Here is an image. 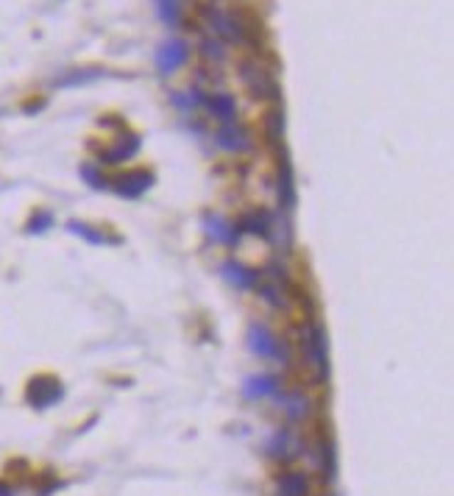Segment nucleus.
Here are the masks:
<instances>
[{
    "label": "nucleus",
    "instance_id": "nucleus-1",
    "mask_svg": "<svg viewBox=\"0 0 454 496\" xmlns=\"http://www.w3.org/2000/svg\"><path fill=\"white\" fill-rule=\"evenodd\" d=\"M301 352L304 360L310 365V374L318 385H324L329 379V337L321 321H310L301 329Z\"/></svg>",
    "mask_w": 454,
    "mask_h": 496
},
{
    "label": "nucleus",
    "instance_id": "nucleus-2",
    "mask_svg": "<svg viewBox=\"0 0 454 496\" xmlns=\"http://www.w3.org/2000/svg\"><path fill=\"white\" fill-rule=\"evenodd\" d=\"M246 343L251 349V354L257 357H265V360H273V363L287 365L290 363V352L285 346V340H279L270 327L265 324H251L248 332H246Z\"/></svg>",
    "mask_w": 454,
    "mask_h": 496
},
{
    "label": "nucleus",
    "instance_id": "nucleus-3",
    "mask_svg": "<svg viewBox=\"0 0 454 496\" xmlns=\"http://www.w3.org/2000/svg\"><path fill=\"white\" fill-rule=\"evenodd\" d=\"M265 455L270 460H276V463H290V460L304 455V440L292 430H287V427H279V430H273L268 435Z\"/></svg>",
    "mask_w": 454,
    "mask_h": 496
},
{
    "label": "nucleus",
    "instance_id": "nucleus-4",
    "mask_svg": "<svg viewBox=\"0 0 454 496\" xmlns=\"http://www.w3.org/2000/svg\"><path fill=\"white\" fill-rule=\"evenodd\" d=\"M62 396H65V385H62V379H56L51 374L33 376L31 382H28V388H26V401L31 407H36V410L53 407L56 401H62Z\"/></svg>",
    "mask_w": 454,
    "mask_h": 496
},
{
    "label": "nucleus",
    "instance_id": "nucleus-5",
    "mask_svg": "<svg viewBox=\"0 0 454 496\" xmlns=\"http://www.w3.org/2000/svg\"><path fill=\"white\" fill-rule=\"evenodd\" d=\"M240 78H243V84L248 87L251 95H257V98H279V84H276V78H273L257 59L240 62Z\"/></svg>",
    "mask_w": 454,
    "mask_h": 496
},
{
    "label": "nucleus",
    "instance_id": "nucleus-6",
    "mask_svg": "<svg viewBox=\"0 0 454 496\" xmlns=\"http://www.w3.org/2000/svg\"><path fill=\"white\" fill-rule=\"evenodd\" d=\"M206 17H209V26L212 31L218 33L221 39L226 42H243L246 39V26L240 23V17L234 11H223V9H206Z\"/></svg>",
    "mask_w": 454,
    "mask_h": 496
},
{
    "label": "nucleus",
    "instance_id": "nucleus-7",
    "mask_svg": "<svg viewBox=\"0 0 454 496\" xmlns=\"http://www.w3.org/2000/svg\"><path fill=\"white\" fill-rule=\"evenodd\" d=\"M139 148H142V139L137 134H120L109 148L100 151V165H123L139 154Z\"/></svg>",
    "mask_w": 454,
    "mask_h": 496
},
{
    "label": "nucleus",
    "instance_id": "nucleus-8",
    "mask_svg": "<svg viewBox=\"0 0 454 496\" xmlns=\"http://www.w3.org/2000/svg\"><path fill=\"white\" fill-rule=\"evenodd\" d=\"M151 187H154V173L145 170V167H137V170L123 173V176L117 179V184H115L117 196H123V199H139V196H145Z\"/></svg>",
    "mask_w": 454,
    "mask_h": 496
},
{
    "label": "nucleus",
    "instance_id": "nucleus-9",
    "mask_svg": "<svg viewBox=\"0 0 454 496\" xmlns=\"http://www.w3.org/2000/svg\"><path fill=\"white\" fill-rule=\"evenodd\" d=\"M187 59H190V45L184 39H170L157 51V67L164 75L176 73L181 65H187Z\"/></svg>",
    "mask_w": 454,
    "mask_h": 496
},
{
    "label": "nucleus",
    "instance_id": "nucleus-10",
    "mask_svg": "<svg viewBox=\"0 0 454 496\" xmlns=\"http://www.w3.org/2000/svg\"><path fill=\"white\" fill-rule=\"evenodd\" d=\"M215 142L228 154H248L254 148V137L237 123H223V129L215 134Z\"/></svg>",
    "mask_w": 454,
    "mask_h": 496
},
{
    "label": "nucleus",
    "instance_id": "nucleus-11",
    "mask_svg": "<svg viewBox=\"0 0 454 496\" xmlns=\"http://www.w3.org/2000/svg\"><path fill=\"white\" fill-rule=\"evenodd\" d=\"M204 232L209 234V240H215L221 246H237V240H240L237 226L228 218L218 215V212H206L204 215Z\"/></svg>",
    "mask_w": 454,
    "mask_h": 496
},
{
    "label": "nucleus",
    "instance_id": "nucleus-12",
    "mask_svg": "<svg viewBox=\"0 0 454 496\" xmlns=\"http://www.w3.org/2000/svg\"><path fill=\"white\" fill-rule=\"evenodd\" d=\"M221 276L237 290H257V285H260V273L246 268L243 263H237V260H226L221 265Z\"/></svg>",
    "mask_w": 454,
    "mask_h": 496
},
{
    "label": "nucleus",
    "instance_id": "nucleus-13",
    "mask_svg": "<svg viewBox=\"0 0 454 496\" xmlns=\"http://www.w3.org/2000/svg\"><path fill=\"white\" fill-rule=\"evenodd\" d=\"M279 388H282L279 376H273V374H254V376H248L243 382V396L248 401H260V399L276 396Z\"/></svg>",
    "mask_w": 454,
    "mask_h": 496
},
{
    "label": "nucleus",
    "instance_id": "nucleus-14",
    "mask_svg": "<svg viewBox=\"0 0 454 496\" xmlns=\"http://www.w3.org/2000/svg\"><path fill=\"white\" fill-rule=\"evenodd\" d=\"M279 204L285 212H292L298 204V193H295V173H292L290 157L285 154L279 159Z\"/></svg>",
    "mask_w": 454,
    "mask_h": 496
},
{
    "label": "nucleus",
    "instance_id": "nucleus-15",
    "mask_svg": "<svg viewBox=\"0 0 454 496\" xmlns=\"http://www.w3.org/2000/svg\"><path fill=\"white\" fill-rule=\"evenodd\" d=\"M279 401V410L290 418V421H307L312 416V399L304 396L301 391H290V394H282L276 399Z\"/></svg>",
    "mask_w": 454,
    "mask_h": 496
},
{
    "label": "nucleus",
    "instance_id": "nucleus-16",
    "mask_svg": "<svg viewBox=\"0 0 454 496\" xmlns=\"http://www.w3.org/2000/svg\"><path fill=\"white\" fill-rule=\"evenodd\" d=\"M276 496H310V480L304 471H285L276 480Z\"/></svg>",
    "mask_w": 454,
    "mask_h": 496
},
{
    "label": "nucleus",
    "instance_id": "nucleus-17",
    "mask_svg": "<svg viewBox=\"0 0 454 496\" xmlns=\"http://www.w3.org/2000/svg\"><path fill=\"white\" fill-rule=\"evenodd\" d=\"M237 232L243 234H260V237H268V232H270V215L265 212V209H251V212H246L237 223Z\"/></svg>",
    "mask_w": 454,
    "mask_h": 496
},
{
    "label": "nucleus",
    "instance_id": "nucleus-18",
    "mask_svg": "<svg viewBox=\"0 0 454 496\" xmlns=\"http://www.w3.org/2000/svg\"><path fill=\"white\" fill-rule=\"evenodd\" d=\"M315 452H318V471H321V477L332 482L337 477V449H334V443L329 438H321Z\"/></svg>",
    "mask_w": 454,
    "mask_h": 496
},
{
    "label": "nucleus",
    "instance_id": "nucleus-19",
    "mask_svg": "<svg viewBox=\"0 0 454 496\" xmlns=\"http://www.w3.org/2000/svg\"><path fill=\"white\" fill-rule=\"evenodd\" d=\"M206 106H209L212 117H218L221 123H234V117H237V100L228 93H215L206 100Z\"/></svg>",
    "mask_w": 454,
    "mask_h": 496
},
{
    "label": "nucleus",
    "instance_id": "nucleus-20",
    "mask_svg": "<svg viewBox=\"0 0 454 496\" xmlns=\"http://www.w3.org/2000/svg\"><path fill=\"white\" fill-rule=\"evenodd\" d=\"M268 237H273V243L282 248V251H290L292 246V226L290 221L285 218V215H276V218H270V232Z\"/></svg>",
    "mask_w": 454,
    "mask_h": 496
},
{
    "label": "nucleus",
    "instance_id": "nucleus-21",
    "mask_svg": "<svg viewBox=\"0 0 454 496\" xmlns=\"http://www.w3.org/2000/svg\"><path fill=\"white\" fill-rule=\"evenodd\" d=\"M157 14L164 26H179L181 23V3L179 0H157Z\"/></svg>",
    "mask_w": 454,
    "mask_h": 496
},
{
    "label": "nucleus",
    "instance_id": "nucleus-22",
    "mask_svg": "<svg viewBox=\"0 0 454 496\" xmlns=\"http://www.w3.org/2000/svg\"><path fill=\"white\" fill-rule=\"evenodd\" d=\"M282 134H285V115H282L279 109H273V112L268 115V120H265V137H268L273 145H279V142H282Z\"/></svg>",
    "mask_w": 454,
    "mask_h": 496
},
{
    "label": "nucleus",
    "instance_id": "nucleus-23",
    "mask_svg": "<svg viewBox=\"0 0 454 496\" xmlns=\"http://www.w3.org/2000/svg\"><path fill=\"white\" fill-rule=\"evenodd\" d=\"M67 232L78 234L81 240H87V243H93V246H103V243H106V234L97 232V229H93L90 223H78V221H70V223H67Z\"/></svg>",
    "mask_w": 454,
    "mask_h": 496
},
{
    "label": "nucleus",
    "instance_id": "nucleus-24",
    "mask_svg": "<svg viewBox=\"0 0 454 496\" xmlns=\"http://www.w3.org/2000/svg\"><path fill=\"white\" fill-rule=\"evenodd\" d=\"M53 226V212H48V209H36L31 215V221H28V226H26V232L28 234H42L48 232Z\"/></svg>",
    "mask_w": 454,
    "mask_h": 496
},
{
    "label": "nucleus",
    "instance_id": "nucleus-25",
    "mask_svg": "<svg viewBox=\"0 0 454 496\" xmlns=\"http://www.w3.org/2000/svg\"><path fill=\"white\" fill-rule=\"evenodd\" d=\"M257 290H260V296L270 304V307H276V310H282L285 307V296H282V285L276 282V285H257Z\"/></svg>",
    "mask_w": 454,
    "mask_h": 496
},
{
    "label": "nucleus",
    "instance_id": "nucleus-26",
    "mask_svg": "<svg viewBox=\"0 0 454 496\" xmlns=\"http://www.w3.org/2000/svg\"><path fill=\"white\" fill-rule=\"evenodd\" d=\"M81 179H87V184L95 187V190H103V187H106V179H103V173H100V167H97L95 162H84V165H81Z\"/></svg>",
    "mask_w": 454,
    "mask_h": 496
},
{
    "label": "nucleus",
    "instance_id": "nucleus-27",
    "mask_svg": "<svg viewBox=\"0 0 454 496\" xmlns=\"http://www.w3.org/2000/svg\"><path fill=\"white\" fill-rule=\"evenodd\" d=\"M201 53H204L209 62H223V59H226V48H223V42H218V39H204V42H201Z\"/></svg>",
    "mask_w": 454,
    "mask_h": 496
},
{
    "label": "nucleus",
    "instance_id": "nucleus-28",
    "mask_svg": "<svg viewBox=\"0 0 454 496\" xmlns=\"http://www.w3.org/2000/svg\"><path fill=\"white\" fill-rule=\"evenodd\" d=\"M173 103L179 106V109H184V112H190L195 106H201L204 98L198 95V90H190V93H181V95H173Z\"/></svg>",
    "mask_w": 454,
    "mask_h": 496
},
{
    "label": "nucleus",
    "instance_id": "nucleus-29",
    "mask_svg": "<svg viewBox=\"0 0 454 496\" xmlns=\"http://www.w3.org/2000/svg\"><path fill=\"white\" fill-rule=\"evenodd\" d=\"M100 75V70H90V73H73V75H65V78H56V84H62V87H70V84H84V81H93Z\"/></svg>",
    "mask_w": 454,
    "mask_h": 496
},
{
    "label": "nucleus",
    "instance_id": "nucleus-30",
    "mask_svg": "<svg viewBox=\"0 0 454 496\" xmlns=\"http://www.w3.org/2000/svg\"><path fill=\"white\" fill-rule=\"evenodd\" d=\"M0 496H14V491H11L9 482H0Z\"/></svg>",
    "mask_w": 454,
    "mask_h": 496
},
{
    "label": "nucleus",
    "instance_id": "nucleus-31",
    "mask_svg": "<svg viewBox=\"0 0 454 496\" xmlns=\"http://www.w3.org/2000/svg\"><path fill=\"white\" fill-rule=\"evenodd\" d=\"M329 496H337V494H329Z\"/></svg>",
    "mask_w": 454,
    "mask_h": 496
}]
</instances>
